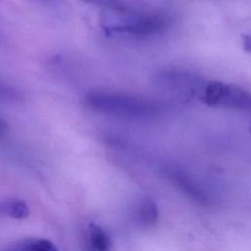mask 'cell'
Returning <instances> with one entry per match:
<instances>
[{
  "label": "cell",
  "instance_id": "8992f818",
  "mask_svg": "<svg viewBox=\"0 0 251 251\" xmlns=\"http://www.w3.org/2000/svg\"><path fill=\"white\" fill-rule=\"evenodd\" d=\"M137 218L139 223L145 227L154 226L159 219V210L156 203L150 199L141 201L137 210Z\"/></svg>",
  "mask_w": 251,
  "mask_h": 251
},
{
  "label": "cell",
  "instance_id": "9c48e42d",
  "mask_svg": "<svg viewBox=\"0 0 251 251\" xmlns=\"http://www.w3.org/2000/svg\"><path fill=\"white\" fill-rule=\"evenodd\" d=\"M85 3H91V4H97V5H104L107 7H110L111 9L121 7L122 5L118 4L120 0H81Z\"/></svg>",
  "mask_w": 251,
  "mask_h": 251
},
{
  "label": "cell",
  "instance_id": "7a4b0ae2",
  "mask_svg": "<svg viewBox=\"0 0 251 251\" xmlns=\"http://www.w3.org/2000/svg\"><path fill=\"white\" fill-rule=\"evenodd\" d=\"M107 16L104 28L110 32L146 37L165 30L170 25V18L161 12L131 11L118 7Z\"/></svg>",
  "mask_w": 251,
  "mask_h": 251
},
{
  "label": "cell",
  "instance_id": "30bf717a",
  "mask_svg": "<svg viewBox=\"0 0 251 251\" xmlns=\"http://www.w3.org/2000/svg\"><path fill=\"white\" fill-rule=\"evenodd\" d=\"M242 47L245 51L251 53V34H244L241 38Z\"/></svg>",
  "mask_w": 251,
  "mask_h": 251
},
{
  "label": "cell",
  "instance_id": "7c38bea8",
  "mask_svg": "<svg viewBox=\"0 0 251 251\" xmlns=\"http://www.w3.org/2000/svg\"><path fill=\"white\" fill-rule=\"evenodd\" d=\"M6 92H7V91H6V90H5V89H3V87H2V86H1V85H0V95H2V94H3V93H4V94H5V93H6Z\"/></svg>",
  "mask_w": 251,
  "mask_h": 251
},
{
  "label": "cell",
  "instance_id": "6da1fadb",
  "mask_svg": "<svg viewBox=\"0 0 251 251\" xmlns=\"http://www.w3.org/2000/svg\"><path fill=\"white\" fill-rule=\"evenodd\" d=\"M85 103L91 110L98 113L130 119L153 118L163 109L160 102L149 98L99 90L89 92L85 96Z\"/></svg>",
  "mask_w": 251,
  "mask_h": 251
},
{
  "label": "cell",
  "instance_id": "ba28073f",
  "mask_svg": "<svg viewBox=\"0 0 251 251\" xmlns=\"http://www.w3.org/2000/svg\"><path fill=\"white\" fill-rule=\"evenodd\" d=\"M6 213L9 217L16 220H23L28 217L29 208L25 201H13L6 207Z\"/></svg>",
  "mask_w": 251,
  "mask_h": 251
},
{
  "label": "cell",
  "instance_id": "4fadbf2b",
  "mask_svg": "<svg viewBox=\"0 0 251 251\" xmlns=\"http://www.w3.org/2000/svg\"><path fill=\"white\" fill-rule=\"evenodd\" d=\"M250 132H251V126H250Z\"/></svg>",
  "mask_w": 251,
  "mask_h": 251
},
{
  "label": "cell",
  "instance_id": "277c9868",
  "mask_svg": "<svg viewBox=\"0 0 251 251\" xmlns=\"http://www.w3.org/2000/svg\"><path fill=\"white\" fill-rule=\"evenodd\" d=\"M171 176L176 184L195 202L201 204H206L210 202V198L207 192L185 173H182L179 170H176L171 172Z\"/></svg>",
  "mask_w": 251,
  "mask_h": 251
},
{
  "label": "cell",
  "instance_id": "52a82bcc",
  "mask_svg": "<svg viewBox=\"0 0 251 251\" xmlns=\"http://www.w3.org/2000/svg\"><path fill=\"white\" fill-rule=\"evenodd\" d=\"M17 251H60L55 244L44 238L27 240Z\"/></svg>",
  "mask_w": 251,
  "mask_h": 251
},
{
  "label": "cell",
  "instance_id": "8fae6325",
  "mask_svg": "<svg viewBox=\"0 0 251 251\" xmlns=\"http://www.w3.org/2000/svg\"><path fill=\"white\" fill-rule=\"evenodd\" d=\"M7 131H8V126L6 122L0 118V137L4 136Z\"/></svg>",
  "mask_w": 251,
  "mask_h": 251
},
{
  "label": "cell",
  "instance_id": "5b68a950",
  "mask_svg": "<svg viewBox=\"0 0 251 251\" xmlns=\"http://www.w3.org/2000/svg\"><path fill=\"white\" fill-rule=\"evenodd\" d=\"M87 251H112L109 234L98 225L90 223L87 227Z\"/></svg>",
  "mask_w": 251,
  "mask_h": 251
},
{
  "label": "cell",
  "instance_id": "3957f363",
  "mask_svg": "<svg viewBox=\"0 0 251 251\" xmlns=\"http://www.w3.org/2000/svg\"><path fill=\"white\" fill-rule=\"evenodd\" d=\"M201 98L210 107L251 111V92L234 84L210 81L204 85Z\"/></svg>",
  "mask_w": 251,
  "mask_h": 251
}]
</instances>
